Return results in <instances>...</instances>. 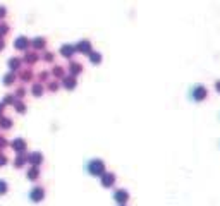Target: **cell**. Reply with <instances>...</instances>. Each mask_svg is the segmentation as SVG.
Instances as JSON below:
<instances>
[{
  "label": "cell",
  "mask_w": 220,
  "mask_h": 206,
  "mask_svg": "<svg viewBox=\"0 0 220 206\" xmlns=\"http://www.w3.org/2000/svg\"><path fill=\"white\" fill-rule=\"evenodd\" d=\"M31 198L36 199V201L41 199V198H43V189H41V187H34L33 191H31Z\"/></svg>",
  "instance_id": "obj_1"
},
{
  "label": "cell",
  "mask_w": 220,
  "mask_h": 206,
  "mask_svg": "<svg viewBox=\"0 0 220 206\" xmlns=\"http://www.w3.org/2000/svg\"><path fill=\"white\" fill-rule=\"evenodd\" d=\"M16 47H19V48L26 47V38H22V36H21L19 40H16Z\"/></svg>",
  "instance_id": "obj_2"
},
{
  "label": "cell",
  "mask_w": 220,
  "mask_h": 206,
  "mask_svg": "<svg viewBox=\"0 0 220 206\" xmlns=\"http://www.w3.org/2000/svg\"><path fill=\"white\" fill-rule=\"evenodd\" d=\"M0 125H2V127H9V125H10V120H9L7 117H2V119H0Z\"/></svg>",
  "instance_id": "obj_3"
},
{
  "label": "cell",
  "mask_w": 220,
  "mask_h": 206,
  "mask_svg": "<svg viewBox=\"0 0 220 206\" xmlns=\"http://www.w3.org/2000/svg\"><path fill=\"white\" fill-rule=\"evenodd\" d=\"M14 148H19V150H22V148H24V141L16 139V141H14Z\"/></svg>",
  "instance_id": "obj_4"
},
{
  "label": "cell",
  "mask_w": 220,
  "mask_h": 206,
  "mask_svg": "<svg viewBox=\"0 0 220 206\" xmlns=\"http://www.w3.org/2000/svg\"><path fill=\"white\" fill-rule=\"evenodd\" d=\"M5 191H7V184L4 180H0V194H4Z\"/></svg>",
  "instance_id": "obj_5"
},
{
  "label": "cell",
  "mask_w": 220,
  "mask_h": 206,
  "mask_svg": "<svg viewBox=\"0 0 220 206\" xmlns=\"http://www.w3.org/2000/svg\"><path fill=\"white\" fill-rule=\"evenodd\" d=\"M16 65H19V60H16V59H12V60H10V67H16Z\"/></svg>",
  "instance_id": "obj_6"
},
{
  "label": "cell",
  "mask_w": 220,
  "mask_h": 206,
  "mask_svg": "<svg viewBox=\"0 0 220 206\" xmlns=\"http://www.w3.org/2000/svg\"><path fill=\"white\" fill-rule=\"evenodd\" d=\"M7 162V158L5 156H2V155H0V163H5Z\"/></svg>",
  "instance_id": "obj_7"
},
{
  "label": "cell",
  "mask_w": 220,
  "mask_h": 206,
  "mask_svg": "<svg viewBox=\"0 0 220 206\" xmlns=\"http://www.w3.org/2000/svg\"><path fill=\"white\" fill-rule=\"evenodd\" d=\"M4 12H5V7H0V16H4Z\"/></svg>",
  "instance_id": "obj_8"
},
{
  "label": "cell",
  "mask_w": 220,
  "mask_h": 206,
  "mask_svg": "<svg viewBox=\"0 0 220 206\" xmlns=\"http://www.w3.org/2000/svg\"><path fill=\"white\" fill-rule=\"evenodd\" d=\"M0 108H2V105H0Z\"/></svg>",
  "instance_id": "obj_9"
}]
</instances>
